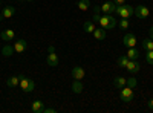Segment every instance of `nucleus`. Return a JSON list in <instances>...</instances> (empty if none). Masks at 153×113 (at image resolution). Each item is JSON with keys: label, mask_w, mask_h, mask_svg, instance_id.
I'll list each match as a JSON object with an SVG mask.
<instances>
[{"label": "nucleus", "mask_w": 153, "mask_h": 113, "mask_svg": "<svg viewBox=\"0 0 153 113\" xmlns=\"http://www.w3.org/2000/svg\"><path fill=\"white\" fill-rule=\"evenodd\" d=\"M113 14L120 16L121 18H129L135 14V9L130 5H115V11Z\"/></svg>", "instance_id": "obj_1"}, {"label": "nucleus", "mask_w": 153, "mask_h": 113, "mask_svg": "<svg viewBox=\"0 0 153 113\" xmlns=\"http://www.w3.org/2000/svg\"><path fill=\"white\" fill-rule=\"evenodd\" d=\"M34 81L31 80V78H26L25 75H20V89L23 90V92H26V93H29V92H32L34 90Z\"/></svg>", "instance_id": "obj_2"}, {"label": "nucleus", "mask_w": 153, "mask_h": 113, "mask_svg": "<svg viewBox=\"0 0 153 113\" xmlns=\"http://www.w3.org/2000/svg\"><path fill=\"white\" fill-rule=\"evenodd\" d=\"M58 57L55 54V47L54 46H49V54H48V58H46V63H48V66L51 67H57L58 66Z\"/></svg>", "instance_id": "obj_3"}, {"label": "nucleus", "mask_w": 153, "mask_h": 113, "mask_svg": "<svg viewBox=\"0 0 153 113\" xmlns=\"http://www.w3.org/2000/svg\"><path fill=\"white\" fill-rule=\"evenodd\" d=\"M120 98H121L123 103H130L132 99H133V89L124 86L123 89H121V92H120Z\"/></svg>", "instance_id": "obj_4"}, {"label": "nucleus", "mask_w": 153, "mask_h": 113, "mask_svg": "<svg viewBox=\"0 0 153 113\" xmlns=\"http://www.w3.org/2000/svg\"><path fill=\"white\" fill-rule=\"evenodd\" d=\"M135 14H136L138 18L144 20V18H147L150 16V11H149V8L146 5H138V8L135 9Z\"/></svg>", "instance_id": "obj_5"}, {"label": "nucleus", "mask_w": 153, "mask_h": 113, "mask_svg": "<svg viewBox=\"0 0 153 113\" xmlns=\"http://www.w3.org/2000/svg\"><path fill=\"white\" fill-rule=\"evenodd\" d=\"M12 47H14V52H17V54H23V52L28 49V43L25 41L23 38H20V40H17L14 44H12Z\"/></svg>", "instance_id": "obj_6"}, {"label": "nucleus", "mask_w": 153, "mask_h": 113, "mask_svg": "<svg viewBox=\"0 0 153 113\" xmlns=\"http://www.w3.org/2000/svg\"><path fill=\"white\" fill-rule=\"evenodd\" d=\"M126 69L129 70V73L135 75V73H138V72H139V69H141V66H139L138 60H129V63H127Z\"/></svg>", "instance_id": "obj_7"}, {"label": "nucleus", "mask_w": 153, "mask_h": 113, "mask_svg": "<svg viewBox=\"0 0 153 113\" xmlns=\"http://www.w3.org/2000/svg\"><path fill=\"white\" fill-rule=\"evenodd\" d=\"M123 43H124V46H127V47H135L136 43H138V40H136V37H135L133 34H126L124 38H123Z\"/></svg>", "instance_id": "obj_8"}, {"label": "nucleus", "mask_w": 153, "mask_h": 113, "mask_svg": "<svg viewBox=\"0 0 153 113\" xmlns=\"http://www.w3.org/2000/svg\"><path fill=\"white\" fill-rule=\"evenodd\" d=\"M72 78L81 81V80L84 78V69H83L81 66H75V67L72 69Z\"/></svg>", "instance_id": "obj_9"}, {"label": "nucleus", "mask_w": 153, "mask_h": 113, "mask_svg": "<svg viewBox=\"0 0 153 113\" xmlns=\"http://www.w3.org/2000/svg\"><path fill=\"white\" fill-rule=\"evenodd\" d=\"M14 37H16V34H14L12 29H5V31H2V34H0V38H2L3 41H12Z\"/></svg>", "instance_id": "obj_10"}, {"label": "nucleus", "mask_w": 153, "mask_h": 113, "mask_svg": "<svg viewBox=\"0 0 153 113\" xmlns=\"http://www.w3.org/2000/svg\"><path fill=\"white\" fill-rule=\"evenodd\" d=\"M110 17H112V14H104L103 17L100 16L98 24H100L101 28H104V29H107V28H109V24H110Z\"/></svg>", "instance_id": "obj_11"}, {"label": "nucleus", "mask_w": 153, "mask_h": 113, "mask_svg": "<svg viewBox=\"0 0 153 113\" xmlns=\"http://www.w3.org/2000/svg\"><path fill=\"white\" fill-rule=\"evenodd\" d=\"M101 11L104 12V14H113L115 11V2H106L101 5Z\"/></svg>", "instance_id": "obj_12"}, {"label": "nucleus", "mask_w": 153, "mask_h": 113, "mask_svg": "<svg viewBox=\"0 0 153 113\" xmlns=\"http://www.w3.org/2000/svg\"><path fill=\"white\" fill-rule=\"evenodd\" d=\"M14 14H16V9L12 6H5L3 11H2V17L3 18H11V17H14Z\"/></svg>", "instance_id": "obj_13"}, {"label": "nucleus", "mask_w": 153, "mask_h": 113, "mask_svg": "<svg viewBox=\"0 0 153 113\" xmlns=\"http://www.w3.org/2000/svg\"><path fill=\"white\" fill-rule=\"evenodd\" d=\"M94 37H95L97 40H100V41H101V40H104V38H106V29H104V28H101V26H100V28H95V31H94Z\"/></svg>", "instance_id": "obj_14"}, {"label": "nucleus", "mask_w": 153, "mask_h": 113, "mask_svg": "<svg viewBox=\"0 0 153 113\" xmlns=\"http://www.w3.org/2000/svg\"><path fill=\"white\" fill-rule=\"evenodd\" d=\"M43 109H45V103H42V101H34L31 106V110L34 113H43Z\"/></svg>", "instance_id": "obj_15"}, {"label": "nucleus", "mask_w": 153, "mask_h": 113, "mask_svg": "<svg viewBox=\"0 0 153 113\" xmlns=\"http://www.w3.org/2000/svg\"><path fill=\"white\" fill-rule=\"evenodd\" d=\"M84 90V86L81 84V81L80 80H74V83H72V92L74 93H81Z\"/></svg>", "instance_id": "obj_16"}, {"label": "nucleus", "mask_w": 153, "mask_h": 113, "mask_svg": "<svg viewBox=\"0 0 153 113\" xmlns=\"http://www.w3.org/2000/svg\"><path fill=\"white\" fill-rule=\"evenodd\" d=\"M126 81H127V78H124V77H117V78H113V86L117 87V89H123V87L126 86Z\"/></svg>", "instance_id": "obj_17"}, {"label": "nucleus", "mask_w": 153, "mask_h": 113, "mask_svg": "<svg viewBox=\"0 0 153 113\" xmlns=\"http://www.w3.org/2000/svg\"><path fill=\"white\" fill-rule=\"evenodd\" d=\"M83 29H84V32H87V34H94V31H95V21H92V20L86 21L84 26H83Z\"/></svg>", "instance_id": "obj_18"}, {"label": "nucleus", "mask_w": 153, "mask_h": 113, "mask_svg": "<svg viewBox=\"0 0 153 113\" xmlns=\"http://www.w3.org/2000/svg\"><path fill=\"white\" fill-rule=\"evenodd\" d=\"M127 58L129 60H138L139 58V52H138V49L135 47H129V51H127Z\"/></svg>", "instance_id": "obj_19"}, {"label": "nucleus", "mask_w": 153, "mask_h": 113, "mask_svg": "<svg viewBox=\"0 0 153 113\" xmlns=\"http://www.w3.org/2000/svg\"><path fill=\"white\" fill-rule=\"evenodd\" d=\"M6 84H8V87H19V86H20V75H19V77H11V78H8Z\"/></svg>", "instance_id": "obj_20"}, {"label": "nucleus", "mask_w": 153, "mask_h": 113, "mask_svg": "<svg viewBox=\"0 0 153 113\" xmlns=\"http://www.w3.org/2000/svg\"><path fill=\"white\" fill-rule=\"evenodd\" d=\"M76 6H78L80 11H87L91 8V2H89V0H80V2L76 3Z\"/></svg>", "instance_id": "obj_21"}, {"label": "nucleus", "mask_w": 153, "mask_h": 113, "mask_svg": "<svg viewBox=\"0 0 153 113\" xmlns=\"http://www.w3.org/2000/svg\"><path fill=\"white\" fill-rule=\"evenodd\" d=\"M2 54H3L5 57H11L12 54H14V47L9 46V44H5L3 49H2Z\"/></svg>", "instance_id": "obj_22"}, {"label": "nucleus", "mask_w": 153, "mask_h": 113, "mask_svg": "<svg viewBox=\"0 0 153 113\" xmlns=\"http://www.w3.org/2000/svg\"><path fill=\"white\" fill-rule=\"evenodd\" d=\"M143 47L146 49V51H153V40L152 38L143 40Z\"/></svg>", "instance_id": "obj_23"}, {"label": "nucleus", "mask_w": 153, "mask_h": 113, "mask_svg": "<svg viewBox=\"0 0 153 113\" xmlns=\"http://www.w3.org/2000/svg\"><path fill=\"white\" fill-rule=\"evenodd\" d=\"M127 63H129V58H127V55H123V57L118 58V66H120V67H126Z\"/></svg>", "instance_id": "obj_24"}, {"label": "nucleus", "mask_w": 153, "mask_h": 113, "mask_svg": "<svg viewBox=\"0 0 153 113\" xmlns=\"http://www.w3.org/2000/svg\"><path fill=\"white\" fill-rule=\"evenodd\" d=\"M136 84H138L136 78H127V81H126V86H127V87H130V89H135Z\"/></svg>", "instance_id": "obj_25"}, {"label": "nucleus", "mask_w": 153, "mask_h": 113, "mask_svg": "<svg viewBox=\"0 0 153 113\" xmlns=\"http://www.w3.org/2000/svg\"><path fill=\"white\" fill-rule=\"evenodd\" d=\"M146 61L149 63L150 66H153V51H147V54H146Z\"/></svg>", "instance_id": "obj_26"}, {"label": "nucleus", "mask_w": 153, "mask_h": 113, "mask_svg": "<svg viewBox=\"0 0 153 113\" xmlns=\"http://www.w3.org/2000/svg\"><path fill=\"white\" fill-rule=\"evenodd\" d=\"M120 28H121V29H127V28H129V20H127V18H121Z\"/></svg>", "instance_id": "obj_27"}, {"label": "nucleus", "mask_w": 153, "mask_h": 113, "mask_svg": "<svg viewBox=\"0 0 153 113\" xmlns=\"http://www.w3.org/2000/svg\"><path fill=\"white\" fill-rule=\"evenodd\" d=\"M117 24H118V21H117V18H115L113 14H112V17H110V24H109V28H107V29H113L115 26H117Z\"/></svg>", "instance_id": "obj_28"}, {"label": "nucleus", "mask_w": 153, "mask_h": 113, "mask_svg": "<svg viewBox=\"0 0 153 113\" xmlns=\"http://www.w3.org/2000/svg\"><path fill=\"white\" fill-rule=\"evenodd\" d=\"M43 113H57V110L54 107H45L43 109Z\"/></svg>", "instance_id": "obj_29"}, {"label": "nucleus", "mask_w": 153, "mask_h": 113, "mask_svg": "<svg viewBox=\"0 0 153 113\" xmlns=\"http://www.w3.org/2000/svg\"><path fill=\"white\" fill-rule=\"evenodd\" d=\"M115 5H124L126 3V0H113Z\"/></svg>", "instance_id": "obj_30"}, {"label": "nucleus", "mask_w": 153, "mask_h": 113, "mask_svg": "<svg viewBox=\"0 0 153 113\" xmlns=\"http://www.w3.org/2000/svg\"><path fill=\"white\" fill-rule=\"evenodd\" d=\"M147 106H149V109H150V110H153V98L149 101V104H147Z\"/></svg>", "instance_id": "obj_31"}, {"label": "nucleus", "mask_w": 153, "mask_h": 113, "mask_svg": "<svg viewBox=\"0 0 153 113\" xmlns=\"http://www.w3.org/2000/svg\"><path fill=\"white\" fill-rule=\"evenodd\" d=\"M150 38H152V40H153V26H152V28H150Z\"/></svg>", "instance_id": "obj_32"}, {"label": "nucleus", "mask_w": 153, "mask_h": 113, "mask_svg": "<svg viewBox=\"0 0 153 113\" xmlns=\"http://www.w3.org/2000/svg\"><path fill=\"white\" fill-rule=\"evenodd\" d=\"M20 2H31V0H20Z\"/></svg>", "instance_id": "obj_33"}, {"label": "nucleus", "mask_w": 153, "mask_h": 113, "mask_svg": "<svg viewBox=\"0 0 153 113\" xmlns=\"http://www.w3.org/2000/svg\"><path fill=\"white\" fill-rule=\"evenodd\" d=\"M0 6H2V0H0Z\"/></svg>", "instance_id": "obj_34"}]
</instances>
